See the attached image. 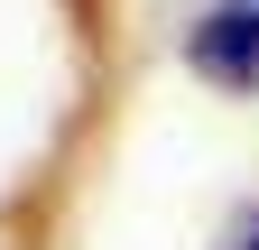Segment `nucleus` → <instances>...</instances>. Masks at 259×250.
<instances>
[{"label":"nucleus","mask_w":259,"mask_h":250,"mask_svg":"<svg viewBox=\"0 0 259 250\" xmlns=\"http://www.w3.org/2000/svg\"><path fill=\"white\" fill-rule=\"evenodd\" d=\"M185 65L222 93H259V0H213L185 28Z\"/></svg>","instance_id":"f257e3e1"},{"label":"nucleus","mask_w":259,"mask_h":250,"mask_svg":"<svg viewBox=\"0 0 259 250\" xmlns=\"http://www.w3.org/2000/svg\"><path fill=\"white\" fill-rule=\"evenodd\" d=\"M241 250H259V223H250V241H241Z\"/></svg>","instance_id":"f03ea898"}]
</instances>
